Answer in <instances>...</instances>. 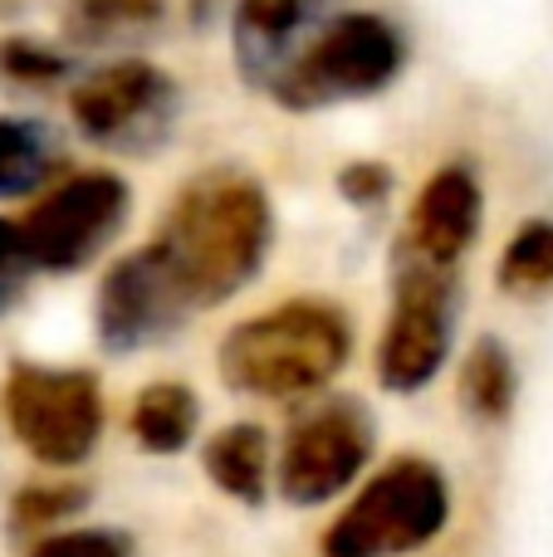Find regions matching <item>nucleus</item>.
Returning a JSON list of instances; mask_svg holds the SVG:
<instances>
[{
	"label": "nucleus",
	"instance_id": "obj_1",
	"mask_svg": "<svg viewBox=\"0 0 553 557\" xmlns=\"http://www.w3.org/2000/svg\"><path fill=\"white\" fill-rule=\"evenodd\" d=\"M147 245L162 255V264L172 270L176 288L186 294V304L196 313L221 308L225 298L250 288L260 278L265 260H270L274 245L270 196L241 166L196 172L176 191V201L167 206L162 225H157V235Z\"/></svg>",
	"mask_w": 553,
	"mask_h": 557
},
{
	"label": "nucleus",
	"instance_id": "obj_2",
	"mask_svg": "<svg viewBox=\"0 0 553 557\" xmlns=\"http://www.w3.org/2000/svg\"><path fill=\"white\" fill-rule=\"evenodd\" d=\"M353 357V323L329 298H290L235 323L216 347V372L235 396L304 401L319 396Z\"/></svg>",
	"mask_w": 553,
	"mask_h": 557
},
{
	"label": "nucleus",
	"instance_id": "obj_3",
	"mask_svg": "<svg viewBox=\"0 0 553 557\" xmlns=\"http://www.w3.org/2000/svg\"><path fill=\"white\" fill-rule=\"evenodd\" d=\"M451 480L427 455L388 460L323 529V557H407L421 553L451 523Z\"/></svg>",
	"mask_w": 553,
	"mask_h": 557
},
{
	"label": "nucleus",
	"instance_id": "obj_4",
	"mask_svg": "<svg viewBox=\"0 0 553 557\" xmlns=\"http://www.w3.org/2000/svg\"><path fill=\"white\" fill-rule=\"evenodd\" d=\"M0 406L10 435L49 470H74L103 441V382L88 367L15 362L0 386Z\"/></svg>",
	"mask_w": 553,
	"mask_h": 557
},
{
	"label": "nucleus",
	"instance_id": "obj_5",
	"mask_svg": "<svg viewBox=\"0 0 553 557\" xmlns=\"http://www.w3.org/2000/svg\"><path fill=\"white\" fill-rule=\"evenodd\" d=\"M402 64H407L402 29L372 10H348L304 45V54L284 69L270 94L294 113H314V108L382 94L402 74Z\"/></svg>",
	"mask_w": 553,
	"mask_h": 557
},
{
	"label": "nucleus",
	"instance_id": "obj_6",
	"mask_svg": "<svg viewBox=\"0 0 553 557\" xmlns=\"http://www.w3.org/2000/svg\"><path fill=\"white\" fill-rule=\"evenodd\" d=\"M378 450V421L358 396H323L290 421L274 460V484L290 509H319L358 484Z\"/></svg>",
	"mask_w": 553,
	"mask_h": 557
},
{
	"label": "nucleus",
	"instance_id": "obj_7",
	"mask_svg": "<svg viewBox=\"0 0 553 557\" xmlns=\"http://www.w3.org/2000/svg\"><path fill=\"white\" fill-rule=\"evenodd\" d=\"M460 323L456 270L427 264L402 250L392 278V308L378 337V382L392 396H417L446 367Z\"/></svg>",
	"mask_w": 553,
	"mask_h": 557
},
{
	"label": "nucleus",
	"instance_id": "obj_8",
	"mask_svg": "<svg viewBox=\"0 0 553 557\" xmlns=\"http://www.w3.org/2000/svg\"><path fill=\"white\" fill-rule=\"evenodd\" d=\"M69 113L84 143L123 157H152L182 117V94L167 69L147 59H113L69 88Z\"/></svg>",
	"mask_w": 553,
	"mask_h": 557
},
{
	"label": "nucleus",
	"instance_id": "obj_9",
	"mask_svg": "<svg viewBox=\"0 0 553 557\" xmlns=\"http://www.w3.org/2000/svg\"><path fill=\"white\" fill-rule=\"evenodd\" d=\"M133 215V191L113 172H74L49 186L15 225L29 264L45 274H74L94 264Z\"/></svg>",
	"mask_w": 553,
	"mask_h": 557
},
{
	"label": "nucleus",
	"instance_id": "obj_10",
	"mask_svg": "<svg viewBox=\"0 0 553 557\" xmlns=\"http://www.w3.org/2000/svg\"><path fill=\"white\" fill-rule=\"evenodd\" d=\"M196 308L186 304V294L176 288L172 270L162 264V255L152 245L123 255L113 270L103 274L94 298V337L108 357H133L147 347L167 343L186 327Z\"/></svg>",
	"mask_w": 553,
	"mask_h": 557
},
{
	"label": "nucleus",
	"instance_id": "obj_11",
	"mask_svg": "<svg viewBox=\"0 0 553 557\" xmlns=\"http://www.w3.org/2000/svg\"><path fill=\"white\" fill-rule=\"evenodd\" d=\"M333 0H235V69L245 84L274 88L280 74L329 25Z\"/></svg>",
	"mask_w": 553,
	"mask_h": 557
},
{
	"label": "nucleus",
	"instance_id": "obj_12",
	"mask_svg": "<svg viewBox=\"0 0 553 557\" xmlns=\"http://www.w3.org/2000/svg\"><path fill=\"white\" fill-rule=\"evenodd\" d=\"M480 221H486V196H480V176L466 162H451L427 176L417 191V206L407 215V245L402 250L417 255L427 264L456 270L460 255L476 245Z\"/></svg>",
	"mask_w": 553,
	"mask_h": 557
},
{
	"label": "nucleus",
	"instance_id": "obj_13",
	"mask_svg": "<svg viewBox=\"0 0 553 557\" xmlns=\"http://www.w3.org/2000/svg\"><path fill=\"white\" fill-rule=\"evenodd\" d=\"M201 470L225 499L245 504V509H260L274 484L270 431L255 421H231L221 431H211L201 445Z\"/></svg>",
	"mask_w": 553,
	"mask_h": 557
},
{
	"label": "nucleus",
	"instance_id": "obj_14",
	"mask_svg": "<svg viewBox=\"0 0 553 557\" xmlns=\"http://www.w3.org/2000/svg\"><path fill=\"white\" fill-rule=\"evenodd\" d=\"M201 431V396L186 382H147L133 396L127 435L147 455H182Z\"/></svg>",
	"mask_w": 553,
	"mask_h": 557
},
{
	"label": "nucleus",
	"instance_id": "obj_15",
	"mask_svg": "<svg viewBox=\"0 0 553 557\" xmlns=\"http://www.w3.org/2000/svg\"><path fill=\"white\" fill-rule=\"evenodd\" d=\"M167 25V0H69L64 39L74 49H123Z\"/></svg>",
	"mask_w": 553,
	"mask_h": 557
},
{
	"label": "nucleus",
	"instance_id": "obj_16",
	"mask_svg": "<svg viewBox=\"0 0 553 557\" xmlns=\"http://www.w3.org/2000/svg\"><path fill=\"white\" fill-rule=\"evenodd\" d=\"M460 411L476 425H505L519 406V367L509 357V347L495 333L476 337V347L460 362Z\"/></svg>",
	"mask_w": 553,
	"mask_h": 557
},
{
	"label": "nucleus",
	"instance_id": "obj_17",
	"mask_svg": "<svg viewBox=\"0 0 553 557\" xmlns=\"http://www.w3.org/2000/svg\"><path fill=\"white\" fill-rule=\"evenodd\" d=\"M64 166V143L39 117H0V201L49 186Z\"/></svg>",
	"mask_w": 553,
	"mask_h": 557
},
{
	"label": "nucleus",
	"instance_id": "obj_18",
	"mask_svg": "<svg viewBox=\"0 0 553 557\" xmlns=\"http://www.w3.org/2000/svg\"><path fill=\"white\" fill-rule=\"evenodd\" d=\"M94 504V490L78 480H35V484H20L5 504V523H10V539H45L54 533L59 523L78 519V513Z\"/></svg>",
	"mask_w": 553,
	"mask_h": 557
},
{
	"label": "nucleus",
	"instance_id": "obj_19",
	"mask_svg": "<svg viewBox=\"0 0 553 557\" xmlns=\"http://www.w3.org/2000/svg\"><path fill=\"white\" fill-rule=\"evenodd\" d=\"M495 284L509 298H544L553 294V221H525L509 235L495 264Z\"/></svg>",
	"mask_w": 553,
	"mask_h": 557
},
{
	"label": "nucleus",
	"instance_id": "obj_20",
	"mask_svg": "<svg viewBox=\"0 0 553 557\" xmlns=\"http://www.w3.org/2000/svg\"><path fill=\"white\" fill-rule=\"evenodd\" d=\"M74 74L59 49H49L45 39H29V35H5L0 39V78L15 88H59L64 78Z\"/></svg>",
	"mask_w": 553,
	"mask_h": 557
},
{
	"label": "nucleus",
	"instance_id": "obj_21",
	"mask_svg": "<svg viewBox=\"0 0 553 557\" xmlns=\"http://www.w3.org/2000/svg\"><path fill=\"white\" fill-rule=\"evenodd\" d=\"M25 557H137L123 529H54L29 543Z\"/></svg>",
	"mask_w": 553,
	"mask_h": 557
},
{
	"label": "nucleus",
	"instance_id": "obj_22",
	"mask_svg": "<svg viewBox=\"0 0 553 557\" xmlns=\"http://www.w3.org/2000/svg\"><path fill=\"white\" fill-rule=\"evenodd\" d=\"M29 274H35V264H29L25 245H20V231L10 221H0V318L25 298Z\"/></svg>",
	"mask_w": 553,
	"mask_h": 557
},
{
	"label": "nucleus",
	"instance_id": "obj_23",
	"mask_svg": "<svg viewBox=\"0 0 553 557\" xmlns=\"http://www.w3.org/2000/svg\"><path fill=\"white\" fill-rule=\"evenodd\" d=\"M339 191L353 206H382L392 191V172L382 162H353L339 172Z\"/></svg>",
	"mask_w": 553,
	"mask_h": 557
},
{
	"label": "nucleus",
	"instance_id": "obj_24",
	"mask_svg": "<svg viewBox=\"0 0 553 557\" xmlns=\"http://www.w3.org/2000/svg\"><path fill=\"white\" fill-rule=\"evenodd\" d=\"M225 5H235V0H186V20H192L196 29H206Z\"/></svg>",
	"mask_w": 553,
	"mask_h": 557
},
{
	"label": "nucleus",
	"instance_id": "obj_25",
	"mask_svg": "<svg viewBox=\"0 0 553 557\" xmlns=\"http://www.w3.org/2000/svg\"><path fill=\"white\" fill-rule=\"evenodd\" d=\"M35 5H45V0H0V20H20V15H29Z\"/></svg>",
	"mask_w": 553,
	"mask_h": 557
}]
</instances>
